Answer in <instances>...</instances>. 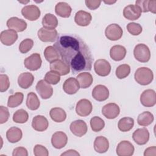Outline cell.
<instances>
[{"label": "cell", "mask_w": 156, "mask_h": 156, "mask_svg": "<svg viewBox=\"0 0 156 156\" xmlns=\"http://www.w3.org/2000/svg\"><path fill=\"white\" fill-rule=\"evenodd\" d=\"M61 59L68 65L73 74L91 69L93 58L85 42L78 35L61 34L53 46Z\"/></svg>", "instance_id": "1"}, {"label": "cell", "mask_w": 156, "mask_h": 156, "mask_svg": "<svg viewBox=\"0 0 156 156\" xmlns=\"http://www.w3.org/2000/svg\"><path fill=\"white\" fill-rule=\"evenodd\" d=\"M134 78L140 85H147L153 80L154 74L151 69L147 67H140L136 70Z\"/></svg>", "instance_id": "2"}, {"label": "cell", "mask_w": 156, "mask_h": 156, "mask_svg": "<svg viewBox=\"0 0 156 156\" xmlns=\"http://www.w3.org/2000/svg\"><path fill=\"white\" fill-rule=\"evenodd\" d=\"M135 58L140 62L146 63L151 58V52L149 47L143 43L138 44L133 49Z\"/></svg>", "instance_id": "3"}, {"label": "cell", "mask_w": 156, "mask_h": 156, "mask_svg": "<svg viewBox=\"0 0 156 156\" xmlns=\"http://www.w3.org/2000/svg\"><path fill=\"white\" fill-rule=\"evenodd\" d=\"M122 33L123 30L121 26L115 23L108 25L105 30V37L112 41L119 40L122 36Z\"/></svg>", "instance_id": "4"}, {"label": "cell", "mask_w": 156, "mask_h": 156, "mask_svg": "<svg viewBox=\"0 0 156 156\" xmlns=\"http://www.w3.org/2000/svg\"><path fill=\"white\" fill-rule=\"evenodd\" d=\"M36 90L40 96L44 99L50 98L53 94V88L44 80H39L36 85Z\"/></svg>", "instance_id": "5"}, {"label": "cell", "mask_w": 156, "mask_h": 156, "mask_svg": "<svg viewBox=\"0 0 156 156\" xmlns=\"http://www.w3.org/2000/svg\"><path fill=\"white\" fill-rule=\"evenodd\" d=\"M42 63L41 56L38 53H34L25 58L24 64L25 67L30 71H37L40 68Z\"/></svg>", "instance_id": "6"}, {"label": "cell", "mask_w": 156, "mask_h": 156, "mask_svg": "<svg viewBox=\"0 0 156 156\" xmlns=\"http://www.w3.org/2000/svg\"><path fill=\"white\" fill-rule=\"evenodd\" d=\"M37 35L39 39L43 42H54L58 37L56 29H49L43 27L38 30Z\"/></svg>", "instance_id": "7"}, {"label": "cell", "mask_w": 156, "mask_h": 156, "mask_svg": "<svg viewBox=\"0 0 156 156\" xmlns=\"http://www.w3.org/2000/svg\"><path fill=\"white\" fill-rule=\"evenodd\" d=\"M93 109L91 102L87 99H82L79 100L76 106V112L80 116H88Z\"/></svg>", "instance_id": "8"}, {"label": "cell", "mask_w": 156, "mask_h": 156, "mask_svg": "<svg viewBox=\"0 0 156 156\" xmlns=\"http://www.w3.org/2000/svg\"><path fill=\"white\" fill-rule=\"evenodd\" d=\"M141 104L146 107H151L156 104L155 91L152 89L144 90L140 96Z\"/></svg>", "instance_id": "9"}, {"label": "cell", "mask_w": 156, "mask_h": 156, "mask_svg": "<svg viewBox=\"0 0 156 156\" xmlns=\"http://www.w3.org/2000/svg\"><path fill=\"white\" fill-rule=\"evenodd\" d=\"M40 10L35 5H28L24 6L21 10V14L29 21H35L40 16Z\"/></svg>", "instance_id": "10"}, {"label": "cell", "mask_w": 156, "mask_h": 156, "mask_svg": "<svg viewBox=\"0 0 156 156\" xmlns=\"http://www.w3.org/2000/svg\"><path fill=\"white\" fill-rule=\"evenodd\" d=\"M95 73L102 77L108 76L111 71V65L110 63L105 59H98L94 63Z\"/></svg>", "instance_id": "11"}, {"label": "cell", "mask_w": 156, "mask_h": 156, "mask_svg": "<svg viewBox=\"0 0 156 156\" xmlns=\"http://www.w3.org/2000/svg\"><path fill=\"white\" fill-rule=\"evenodd\" d=\"M69 128L72 133L78 137H81L85 135L88 129L86 122L81 119L76 120L72 122Z\"/></svg>", "instance_id": "12"}, {"label": "cell", "mask_w": 156, "mask_h": 156, "mask_svg": "<svg viewBox=\"0 0 156 156\" xmlns=\"http://www.w3.org/2000/svg\"><path fill=\"white\" fill-rule=\"evenodd\" d=\"M133 140L138 145H144L149 140V132L146 127L140 128L134 131L132 134Z\"/></svg>", "instance_id": "13"}, {"label": "cell", "mask_w": 156, "mask_h": 156, "mask_svg": "<svg viewBox=\"0 0 156 156\" xmlns=\"http://www.w3.org/2000/svg\"><path fill=\"white\" fill-rule=\"evenodd\" d=\"M7 26L9 29L13 30L17 32H21L26 30L27 28L26 22L18 17H11L7 21Z\"/></svg>", "instance_id": "14"}, {"label": "cell", "mask_w": 156, "mask_h": 156, "mask_svg": "<svg viewBox=\"0 0 156 156\" xmlns=\"http://www.w3.org/2000/svg\"><path fill=\"white\" fill-rule=\"evenodd\" d=\"M50 69L57 73L60 76H65L70 71V67L62 59H58L50 63Z\"/></svg>", "instance_id": "15"}, {"label": "cell", "mask_w": 156, "mask_h": 156, "mask_svg": "<svg viewBox=\"0 0 156 156\" xmlns=\"http://www.w3.org/2000/svg\"><path fill=\"white\" fill-rule=\"evenodd\" d=\"M68 142V136L65 133L62 131L55 132L51 137V144L55 149L64 147Z\"/></svg>", "instance_id": "16"}, {"label": "cell", "mask_w": 156, "mask_h": 156, "mask_svg": "<svg viewBox=\"0 0 156 156\" xmlns=\"http://www.w3.org/2000/svg\"><path fill=\"white\" fill-rule=\"evenodd\" d=\"M120 113L119 107L115 103H108L102 108V115L107 119L116 118Z\"/></svg>", "instance_id": "17"}, {"label": "cell", "mask_w": 156, "mask_h": 156, "mask_svg": "<svg viewBox=\"0 0 156 156\" xmlns=\"http://www.w3.org/2000/svg\"><path fill=\"white\" fill-rule=\"evenodd\" d=\"M134 150V147L130 141L124 140L118 143L116 154L118 156H131L133 154Z\"/></svg>", "instance_id": "18"}, {"label": "cell", "mask_w": 156, "mask_h": 156, "mask_svg": "<svg viewBox=\"0 0 156 156\" xmlns=\"http://www.w3.org/2000/svg\"><path fill=\"white\" fill-rule=\"evenodd\" d=\"M141 11L136 5H128L126 6L123 10L124 16L129 20H136L141 16Z\"/></svg>", "instance_id": "19"}, {"label": "cell", "mask_w": 156, "mask_h": 156, "mask_svg": "<svg viewBox=\"0 0 156 156\" xmlns=\"http://www.w3.org/2000/svg\"><path fill=\"white\" fill-rule=\"evenodd\" d=\"M92 96L98 101H104L108 98L109 90L103 85H98L94 87L92 91Z\"/></svg>", "instance_id": "20"}, {"label": "cell", "mask_w": 156, "mask_h": 156, "mask_svg": "<svg viewBox=\"0 0 156 156\" xmlns=\"http://www.w3.org/2000/svg\"><path fill=\"white\" fill-rule=\"evenodd\" d=\"M18 39V34L16 32L7 29L1 32L0 35V40L1 43L6 46L12 45Z\"/></svg>", "instance_id": "21"}, {"label": "cell", "mask_w": 156, "mask_h": 156, "mask_svg": "<svg viewBox=\"0 0 156 156\" xmlns=\"http://www.w3.org/2000/svg\"><path fill=\"white\" fill-rule=\"evenodd\" d=\"M92 16L90 13L84 10H79L76 12L74 16L75 23L80 26H87L91 21Z\"/></svg>", "instance_id": "22"}, {"label": "cell", "mask_w": 156, "mask_h": 156, "mask_svg": "<svg viewBox=\"0 0 156 156\" xmlns=\"http://www.w3.org/2000/svg\"><path fill=\"white\" fill-rule=\"evenodd\" d=\"M80 88L77 80L74 77L67 79L63 84L64 91L68 94H74L76 93Z\"/></svg>", "instance_id": "23"}, {"label": "cell", "mask_w": 156, "mask_h": 156, "mask_svg": "<svg viewBox=\"0 0 156 156\" xmlns=\"http://www.w3.org/2000/svg\"><path fill=\"white\" fill-rule=\"evenodd\" d=\"M48 121L44 116L37 115L32 119V127L36 131L43 132L48 129Z\"/></svg>", "instance_id": "24"}, {"label": "cell", "mask_w": 156, "mask_h": 156, "mask_svg": "<svg viewBox=\"0 0 156 156\" xmlns=\"http://www.w3.org/2000/svg\"><path fill=\"white\" fill-rule=\"evenodd\" d=\"M135 4L140 8L141 12L156 13V1L155 0H138L136 1Z\"/></svg>", "instance_id": "25"}, {"label": "cell", "mask_w": 156, "mask_h": 156, "mask_svg": "<svg viewBox=\"0 0 156 156\" xmlns=\"http://www.w3.org/2000/svg\"><path fill=\"white\" fill-rule=\"evenodd\" d=\"M34 80V77L33 74L30 73L26 72L20 74L18 78V83L21 88L27 89L32 85Z\"/></svg>", "instance_id": "26"}, {"label": "cell", "mask_w": 156, "mask_h": 156, "mask_svg": "<svg viewBox=\"0 0 156 156\" xmlns=\"http://www.w3.org/2000/svg\"><path fill=\"white\" fill-rule=\"evenodd\" d=\"M109 147V143L105 137L103 136H97L94 141V149L96 152L102 154L107 151Z\"/></svg>", "instance_id": "27"}, {"label": "cell", "mask_w": 156, "mask_h": 156, "mask_svg": "<svg viewBox=\"0 0 156 156\" xmlns=\"http://www.w3.org/2000/svg\"><path fill=\"white\" fill-rule=\"evenodd\" d=\"M126 55V49L121 45H115L110 50V56L115 61H121Z\"/></svg>", "instance_id": "28"}, {"label": "cell", "mask_w": 156, "mask_h": 156, "mask_svg": "<svg viewBox=\"0 0 156 156\" xmlns=\"http://www.w3.org/2000/svg\"><path fill=\"white\" fill-rule=\"evenodd\" d=\"M71 11L72 9L71 6L65 2H59L55 7V13L62 18L69 17Z\"/></svg>", "instance_id": "29"}, {"label": "cell", "mask_w": 156, "mask_h": 156, "mask_svg": "<svg viewBox=\"0 0 156 156\" xmlns=\"http://www.w3.org/2000/svg\"><path fill=\"white\" fill-rule=\"evenodd\" d=\"M22 130L16 127H12L9 129L6 132V137L7 140L12 143L18 142L22 138Z\"/></svg>", "instance_id": "30"}, {"label": "cell", "mask_w": 156, "mask_h": 156, "mask_svg": "<svg viewBox=\"0 0 156 156\" xmlns=\"http://www.w3.org/2000/svg\"><path fill=\"white\" fill-rule=\"evenodd\" d=\"M79 86L81 88H87L91 86L93 83V79L91 74L89 73L83 72L78 74L76 77Z\"/></svg>", "instance_id": "31"}, {"label": "cell", "mask_w": 156, "mask_h": 156, "mask_svg": "<svg viewBox=\"0 0 156 156\" xmlns=\"http://www.w3.org/2000/svg\"><path fill=\"white\" fill-rule=\"evenodd\" d=\"M49 115L52 120L56 122H63L66 118L65 111L60 107H54L51 109Z\"/></svg>", "instance_id": "32"}, {"label": "cell", "mask_w": 156, "mask_h": 156, "mask_svg": "<svg viewBox=\"0 0 156 156\" xmlns=\"http://www.w3.org/2000/svg\"><path fill=\"white\" fill-rule=\"evenodd\" d=\"M42 25L43 27L49 29H54L58 26V20L57 17L52 13H46L42 19Z\"/></svg>", "instance_id": "33"}, {"label": "cell", "mask_w": 156, "mask_h": 156, "mask_svg": "<svg viewBox=\"0 0 156 156\" xmlns=\"http://www.w3.org/2000/svg\"><path fill=\"white\" fill-rule=\"evenodd\" d=\"M154 121V115L153 114L149 112L145 111L140 113L137 118V122L140 126H147L152 123Z\"/></svg>", "instance_id": "34"}, {"label": "cell", "mask_w": 156, "mask_h": 156, "mask_svg": "<svg viewBox=\"0 0 156 156\" xmlns=\"http://www.w3.org/2000/svg\"><path fill=\"white\" fill-rule=\"evenodd\" d=\"M134 126V120L130 117H124L120 119L118 123V127L119 130L123 132L130 130Z\"/></svg>", "instance_id": "35"}, {"label": "cell", "mask_w": 156, "mask_h": 156, "mask_svg": "<svg viewBox=\"0 0 156 156\" xmlns=\"http://www.w3.org/2000/svg\"><path fill=\"white\" fill-rule=\"evenodd\" d=\"M40 105L39 99L37 94L34 92L28 93L26 99V105L27 108L31 110H37Z\"/></svg>", "instance_id": "36"}, {"label": "cell", "mask_w": 156, "mask_h": 156, "mask_svg": "<svg viewBox=\"0 0 156 156\" xmlns=\"http://www.w3.org/2000/svg\"><path fill=\"white\" fill-rule=\"evenodd\" d=\"M24 94L21 92H16L14 94L10 95L9 97L7 106L10 108H15L20 105L23 101Z\"/></svg>", "instance_id": "37"}, {"label": "cell", "mask_w": 156, "mask_h": 156, "mask_svg": "<svg viewBox=\"0 0 156 156\" xmlns=\"http://www.w3.org/2000/svg\"><path fill=\"white\" fill-rule=\"evenodd\" d=\"M44 55L46 60L51 63L59 58L60 55L57 50L52 46H47L44 51Z\"/></svg>", "instance_id": "38"}, {"label": "cell", "mask_w": 156, "mask_h": 156, "mask_svg": "<svg viewBox=\"0 0 156 156\" xmlns=\"http://www.w3.org/2000/svg\"><path fill=\"white\" fill-rule=\"evenodd\" d=\"M28 118V113L24 109H19L13 115V121L16 123H25L27 121Z\"/></svg>", "instance_id": "39"}, {"label": "cell", "mask_w": 156, "mask_h": 156, "mask_svg": "<svg viewBox=\"0 0 156 156\" xmlns=\"http://www.w3.org/2000/svg\"><path fill=\"white\" fill-rule=\"evenodd\" d=\"M90 126L93 132H98L102 130L104 126L105 122L99 116H94L90 119Z\"/></svg>", "instance_id": "40"}, {"label": "cell", "mask_w": 156, "mask_h": 156, "mask_svg": "<svg viewBox=\"0 0 156 156\" xmlns=\"http://www.w3.org/2000/svg\"><path fill=\"white\" fill-rule=\"evenodd\" d=\"M130 73V67L127 64H122L117 67L116 76L119 79H122L127 77Z\"/></svg>", "instance_id": "41"}, {"label": "cell", "mask_w": 156, "mask_h": 156, "mask_svg": "<svg viewBox=\"0 0 156 156\" xmlns=\"http://www.w3.org/2000/svg\"><path fill=\"white\" fill-rule=\"evenodd\" d=\"M44 80L49 84L56 85L60 80V76L54 71H50L46 73Z\"/></svg>", "instance_id": "42"}, {"label": "cell", "mask_w": 156, "mask_h": 156, "mask_svg": "<svg viewBox=\"0 0 156 156\" xmlns=\"http://www.w3.org/2000/svg\"><path fill=\"white\" fill-rule=\"evenodd\" d=\"M34 46V41L30 38H26L23 40L19 45V51L22 54L28 52Z\"/></svg>", "instance_id": "43"}, {"label": "cell", "mask_w": 156, "mask_h": 156, "mask_svg": "<svg viewBox=\"0 0 156 156\" xmlns=\"http://www.w3.org/2000/svg\"><path fill=\"white\" fill-rule=\"evenodd\" d=\"M127 29L128 32L132 35H138L143 30L141 26L136 23H129L127 25Z\"/></svg>", "instance_id": "44"}, {"label": "cell", "mask_w": 156, "mask_h": 156, "mask_svg": "<svg viewBox=\"0 0 156 156\" xmlns=\"http://www.w3.org/2000/svg\"><path fill=\"white\" fill-rule=\"evenodd\" d=\"M10 87L9 78L6 74H1L0 75V91L4 92L8 90Z\"/></svg>", "instance_id": "45"}, {"label": "cell", "mask_w": 156, "mask_h": 156, "mask_svg": "<svg viewBox=\"0 0 156 156\" xmlns=\"http://www.w3.org/2000/svg\"><path fill=\"white\" fill-rule=\"evenodd\" d=\"M34 154L35 156H48L49 155L48 149L41 144H36L35 146Z\"/></svg>", "instance_id": "46"}, {"label": "cell", "mask_w": 156, "mask_h": 156, "mask_svg": "<svg viewBox=\"0 0 156 156\" xmlns=\"http://www.w3.org/2000/svg\"><path fill=\"white\" fill-rule=\"evenodd\" d=\"M10 113L8 108L3 105L0 106V123L4 124L7 122L9 118Z\"/></svg>", "instance_id": "47"}, {"label": "cell", "mask_w": 156, "mask_h": 156, "mask_svg": "<svg viewBox=\"0 0 156 156\" xmlns=\"http://www.w3.org/2000/svg\"><path fill=\"white\" fill-rule=\"evenodd\" d=\"M86 6L90 10H96V9H98L102 1H93V0H86L85 1Z\"/></svg>", "instance_id": "48"}, {"label": "cell", "mask_w": 156, "mask_h": 156, "mask_svg": "<svg viewBox=\"0 0 156 156\" xmlns=\"http://www.w3.org/2000/svg\"><path fill=\"white\" fill-rule=\"evenodd\" d=\"M13 156H27L28 152L27 149L24 147H18L13 149Z\"/></svg>", "instance_id": "49"}, {"label": "cell", "mask_w": 156, "mask_h": 156, "mask_svg": "<svg viewBox=\"0 0 156 156\" xmlns=\"http://www.w3.org/2000/svg\"><path fill=\"white\" fill-rule=\"evenodd\" d=\"M144 156L147 155H156V147L155 146H151L148 148H147L144 152Z\"/></svg>", "instance_id": "50"}, {"label": "cell", "mask_w": 156, "mask_h": 156, "mask_svg": "<svg viewBox=\"0 0 156 156\" xmlns=\"http://www.w3.org/2000/svg\"><path fill=\"white\" fill-rule=\"evenodd\" d=\"M61 155H71V156H73V155H78L79 156L80 154L75 150H73V149H69V150H68V151H66L65 152L62 153L61 154Z\"/></svg>", "instance_id": "51"}, {"label": "cell", "mask_w": 156, "mask_h": 156, "mask_svg": "<svg viewBox=\"0 0 156 156\" xmlns=\"http://www.w3.org/2000/svg\"><path fill=\"white\" fill-rule=\"evenodd\" d=\"M104 3L105 4H112L113 3H115L116 2V1H104Z\"/></svg>", "instance_id": "52"}]
</instances>
